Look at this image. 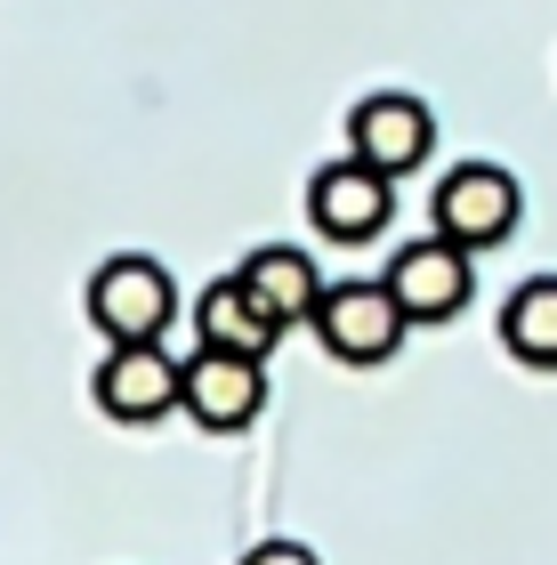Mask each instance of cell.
Instances as JSON below:
<instances>
[{
  "mask_svg": "<svg viewBox=\"0 0 557 565\" xmlns=\"http://www.w3.org/2000/svg\"><path fill=\"white\" fill-rule=\"evenodd\" d=\"M89 323L106 331L114 348H130V340H162L170 323H179V282H170L162 259H146V250H114L106 267L89 275Z\"/></svg>",
  "mask_w": 557,
  "mask_h": 565,
  "instance_id": "cell-1",
  "label": "cell"
},
{
  "mask_svg": "<svg viewBox=\"0 0 557 565\" xmlns=\"http://www.w3.org/2000/svg\"><path fill=\"white\" fill-rule=\"evenodd\" d=\"M428 218H437V235H452L461 250H501L517 235V218H525V194H517V178L501 162H461V170H444L437 194H428Z\"/></svg>",
  "mask_w": 557,
  "mask_h": 565,
  "instance_id": "cell-2",
  "label": "cell"
},
{
  "mask_svg": "<svg viewBox=\"0 0 557 565\" xmlns=\"http://www.w3.org/2000/svg\"><path fill=\"white\" fill-rule=\"evenodd\" d=\"M308 331L323 340V355H332V364H356V372H364V364H388V355L404 348L413 316L396 307L388 282H332Z\"/></svg>",
  "mask_w": 557,
  "mask_h": 565,
  "instance_id": "cell-3",
  "label": "cell"
},
{
  "mask_svg": "<svg viewBox=\"0 0 557 565\" xmlns=\"http://www.w3.org/2000/svg\"><path fill=\"white\" fill-rule=\"evenodd\" d=\"M89 396H97V413H106V420L146 428V420H162V413H179V404H186V364H179L162 340L106 348V364H97Z\"/></svg>",
  "mask_w": 557,
  "mask_h": 565,
  "instance_id": "cell-4",
  "label": "cell"
},
{
  "mask_svg": "<svg viewBox=\"0 0 557 565\" xmlns=\"http://www.w3.org/2000/svg\"><path fill=\"white\" fill-rule=\"evenodd\" d=\"M308 218H315L323 243H372L396 218V178L356 162V153H340V162H323L308 178Z\"/></svg>",
  "mask_w": 557,
  "mask_h": 565,
  "instance_id": "cell-5",
  "label": "cell"
},
{
  "mask_svg": "<svg viewBox=\"0 0 557 565\" xmlns=\"http://www.w3.org/2000/svg\"><path fill=\"white\" fill-rule=\"evenodd\" d=\"M347 153L372 170H388V178H413L428 153H437V114L420 106V97H404V89H372L356 97V114H347Z\"/></svg>",
  "mask_w": 557,
  "mask_h": 565,
  "instance_id": "cell-6",
  "label": "cell"
},
{
  "mask_svg": "<svg viewBox=\"0 0 557 565\" xmlns=\"http://www.w3.org/2000/svg\"><path fill=\"white\" fill-rule=\"evenodd\" d=\"M379 282L396 291V307L413 323H452L469 307V291H476V267H469V250L452 243V235H420V243H404L396 259H388Z\"/></svg>",
  "mask_w": 557,
  "mask_h": 565,
  "instance_id": "cell-7",
  "label": "cell"
},
{
  "mask_svg": "<svg viewBox=\"0 0 557 565\" xmlns=\"http://www.w3.org/2000/svg\"><path fill=\"white\" fill-rule=\"evenodd\" d=\"M179 413L211 436H235L267 413V364L259 355H226V348H194L186 355V404Z\"/></svg>",
  "mask_w": 557,
  "mask_h": 565,
  "instance_id": "cell-8",
  "label": "cell"
},
{
  "mask_svg": "<svg viewBox=\"0 0 557 565\" xmlns=\"http://www.w3.org/2000/svg\"><path fill=\"white\" fill-rule=\"evenodd\" d=\"M194 331H202V348H226V355H275V340H283V323L259 307V291H250L243 275H218V282H202V299H194Z\"/></svg>",
  "mask_w": 557,
  "mask_h": 565,
  "instance_id": "cell-9",
  "label": "cell"
},
{
  "mask_svg": "<svg viewBox=\"0 0 557 565\" xmlns=\"http://www.w3.org/2000/svg\"><path fill=\"white\" fill-rule=\"evenodd\" d=\"M235 275L250 282V291H259V307H267V316L283 323V331H291V323H315L323 291H332V282L315 275V259H308V250H291V243H259Z\"/></svg>",
  "mask_w": 557,
  "mask_h": 565,
  "instance_id": "cell-10",
  "label": "cell"
},
{
  "mask_svg": "<svg viewBox=\"0 0 557 565\" xmlns=\"http://www.w3.org/2000/svg\"><path fill=\"white\" fill-rule=\"evenodd\" d=\"M501 348L534 372H557V275H534L501 299Z\"/></svg>",
  "mask_w": 557,
  "mask_h": 565,
  "instance_id": "cell-11",
  "label": "cell"
},
{
  "mask_svg": "<svg viewBox=\"0 0 557 565\" xmlns=\"http://www.w3.org/2000/svg\"><path fill=\"white\" fill-rule=\"evenodd\" d=\"M243 565H315V550H299V542H259V550H243Z\"/></svg>",
  "mask_w": 557,
  "mask_h": 565,
  "instance_id": "cell-12",
  "label": "cell"
}]
</instances>
